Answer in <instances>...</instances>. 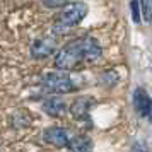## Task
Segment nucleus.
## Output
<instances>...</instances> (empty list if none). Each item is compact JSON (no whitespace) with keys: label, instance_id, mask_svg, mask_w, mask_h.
I'll list each match as a JSON object with an SVG mask.
<instances>
[{"label":"nucleus","instance_id":"1","mask_svg":"<svg viewBox=\"0 0 152 152\" xmlns=\"http://www.w3.org/2000/svg\"><path fill=\"white\" fill-rule=\"evenodd\" d=\"M103 53L101 45L97 39L91 38V36H84L79 38L75 41L65 45L55 56V67L58 70H74L77 69L80 63L86 62H94L97 60Z\"/></svg>","mask_w":152,"mask_h":152},{"label":"nucleus","instance_id":"2","mask_svg":"<svg viewBox=\"0 0 152 152\" xmlns=\"http://www.w3.org/2000/svg\"><path fill=\"white\" fill-rule=\"evenodd\" d=\"M87 12H89V9H87V5L84 2H74V4L65 5V9L62 10V15L56 21L53 31L56 34H65L67 31L75 28L77 24L87 15Z\"/></svg>","mask_w":152,"mask_h":152},{"label":"nucleus","instance_id":"3","mask_svg":"<svg viewBox=\"0 0 152 152\" xmlns=\"http://www.w3.org/2000/svg\"><path fill=\"white\" fill-rule=\"evenodd\" d=\"M43 86L50 91H55V92H72L75 89L74 79L62 70L48 72L46 75H43Z\"/></svg>","mask_w":152,"mask_h":152},{"label":"nucleus","instance_id":"4","mask_svg":"<svg viewBox=\"0 0 152 152\" xmlns=\"http://www.w3.org/2000/svg\"><path fill=\"white\" fill-rule=\"evenodd\" d=\"M70 137H72L70 132L67 128H63V126H50L43 133V138L48 144L55 145V147H67Z\"/></svg>","mask_w":152,"mask_h":152},{"label":"nucleus","instance_id":"5","mask_svg":"<svg viewBox=\"0 0 152 152\" xmlns=\"http://www.w3.org/2000/svg\"><path fill=\"white\" fill-rule=\"evenodd\" d=\"M133 104L137 108L138 115H142L144 118H151V110H152L151 97L142 87H137L133 91Z\"/></svg>","mask_w":152,"mask_h":152},{"label":"nucleus","instance_id":"6","mask_svg":"<svg viewBox=\"0 0 152 152\" xmlns=\"http://www.w3.org/2000/svg\"><path fill=\"white\" fill-rule=\"evenodd\" d=\"M56 50V41L53 38H41V39H36L33 48H31V55L34 58H45V56L51 55Z\"/></svg>","mask_w":152,"mask_h":152},{"label":"nucleus","instance_id":"7","mask_svg":"<svg viewBox=\"0 0 152 152\" xmlns=\"http://www.w3.org/2000/svg\"><path fill=\"white\" fill-rule=\"evenodd\" d=\"M43 110H45V113L46 115H50V116H63L65 115V111H67V104L63 103L62 99H58V97H50V99H46L45 103H43Z\"/></svg>","mask_w":152,"mask_h":152},{"label":"nucleus","instance_id":"8","mask_svg":"<svg viewBox=\"0 0 152 152\" xmlns=\"http://www.w3.org/2000/svg\"><path fill=\"white\" fill-rule=\"evenodd\" d=\"M67 149L72 152H91L92 149V142L87 137H80V135H72L67 144Z\"/></svg>","mask_w":152,"mask_h":152},{"label":"nucleus","instance_id":"9","mask_svg":"<svg viewBox=\"0 0 152 152\" xmlns=\"http://www.w3.org/2000/svg\"><path fill=\"white\" fill-rule=\"evenodd\" d=\"M89 106V103H87V99H84V97H80V99H75L74 103H72V108H70V111H72V115L77 118H82L87 115V108Z\"/></svg>","mask_w":152,"mask_h":152},{"label":"nucleus","instance_id":"10","mask_svg":"<svg viewBox=\"0 0 152 152\" xmlns=\"http://www.w3.org/2000/svg\"><path fill=\"white\" fill-rule=\"evenodd\" d=\"M138 5H140V12L144 14L145 21H151V0H140Z\"/></svg>","mask_w":152,"mask_h":152},{"label":"nucleus","instance_id":"11","mask_svg":"<svg viewBox=\"0 0 152 152\" xmlns=\"http://www.w3.org/2000/svg\"><path fill=\"white\" fill-rule=\"evenodd\" d=\"M130 7H132V15H133V21L138 22L140 21V9H138V2L137 0H133L130 4Z\"/></svg>","mask_w":152,"mask_h":152},{"label":"nucleus","instance_id":"12","mask_svg":"<svg viewBox=\"0 0 152 152\" xmlns=\"http://www.w3.org/2000/svg\"><path fill=\"white\" fill-rule=\"evenodd\" d=\"M45 2V5L50 9H56V7H62L67 4V0H43Z\"/></svg>","mask_w":152,"mask_h":152}]
</instances>
